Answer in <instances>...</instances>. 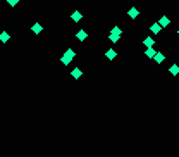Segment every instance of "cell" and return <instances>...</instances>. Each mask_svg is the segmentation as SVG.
Segmentation results:
<instances>
[{
  "label": "cell",
  "instance_id": "1",
  "mask_svg": "<svg viewBox=\"0 0 179 157\" xmlns=\"http://www.w3.org/2000/svg\"><path fill=\"white\" fill-rule=\"evenodd\" d=\"M74 57H76V52H74L72 48H67V50L64 52V55L60 57V60H62V64H64V66H69V64H71V60H74Z\"/></svg>",
  "mask_w": 179,
  "mask_h": 157
},
{
  "label": "cell",
  "instance_id": "18",
  "mask_svg": "<svg viewBox=\"0 0 179 157\" xmlns=\"http://www.w3.org/2000/svg\"><path fill=\"white\" fill-rule=\"evenodd\" d=\"M178 35H179V29H178Z\"/></svg>",
  "mask_w": 179,
  "mask_h": 157
},
{
  "label": "cell",
  "instance_id": "11",
  "mask_svg": "<svg viewBox=\"0 0 179 157\" xmlns=\"http://www.w3.org/2000/svg\"><path fill=\"white\" fill-rule=\"evenodd\" d=\"M153 60H155L157 64H162V62L165 60V55H164L162 52H157V54H155V57H153Z\"/></svg>",
  "mask_w": 179,
  "mask_h": 157
},
{
  "label": "cell",
  "instance_id": "3",
  "mask_svg": "<svg viewBox=\"0 0 179 157\" xmlns=\"http://www.w3.org/2000/svg\"><path fill=\"white\" fill-rule=\"evenodd\" d=\"M76 38L79 40V41H85V40L88 38V33H86L85 29H79V31L76 33Z\"/></svg>",
  "mask_w": 179,
  "mask_h": 157
},
{
  "label": "cell",
  "instance_id": "5",
  "mask_svg": "<svg viewBox=\"0 0 179 157\" xmlns=\"http://www.w3.org/2000/svg\"><path fill=\"white\" fill-rule=\"evenodd\" d=\"M31 31H33V33H35V35H40V33H41V31H43V26H41V24H40V22H35V24H33V26H31Z\"/></svg>",
  "mask_w": 179,
  "mask_h": 157
},
{
  "label": "cell",
  "instance_id": "2",
  "mask_svg": "<svg viewBox=\"0 0 179 157\" xmlns=\"http://www.w3.org/2000/svg\"><path fill=\"white\" fill-rule=\"evenodd\" d=\"M127 16H129V18H131V19H136V18H138V16H140V11H138V9H136V7H131V9H129V11H127Z\"/></svg>",
  "mask_w": 179,
  "mask_h": 157
},
{
  "label": "cell",
  "instance_id": "17",
  "mask_svg": "<svg viewBox=\"0 0 179 157\" xmlns=\"http://www.w3.org/2000/svg\"><path fill=\"white\" fill-rule=\"evenodd\" d=\"M7 4H9L10 7H16V5L19 4V0H7Z\"/></svg>",
  "mask_w": 179,
  "mask_h": 157
},
{
  "label": "cell",
  "instance_id": "7",
  "mask_svg": "<svg viewBox=\"0 0 179 157\" xmlns=\"http://www.w3.org/2000/svg\"><path fill=\"white\" fill-rule=\"evenodd\" d=\"M81 74H83V71H81L79 67H74V69L71 71V76L74 79H79V78H81Z\"/></svg>",
  "mask_w": 179,
  "mask_h": 157
},
{
  "label": "cell",
  "instance_id": "12",
  "mask_svg": "<svg viewBox=\"0 0 179 157\" xmlns=\"http://www.w3.org/2000/svg\"><path fill=\"white\" fill-rule=\"evenodd\" d=\"M143 45L146 48H148V47H153V45H155V40L152 38V36H146V38L143 40Z\"/></svg>",
  "mask_w": 179,
  "mask_h": 157
},
{
  "label": "cell",
  "instance_id": "16",
  "mask_svg": "<svg viewBox=\"0 0 179 157\" xmlns=\"http://www.w3.org/2000/svg\"><path fill=\"white\" fill-rule=\"evenodd\" d=\"M110 33H115V35H119V36H121V35H122V29H121V28H119V26H114V28H112V31H110Z\"/></svg>",
  "mask_w": 179,
  "mask_h": 157
},
{
  "label": "cell",
  "instance_id": "13",
  "mask_svg": "<svg viewBox=\"0 0 179 157\" xmlns=\"http://www.w3.org/2000/svg\"><path fill=\"white\" fill-rule=\"evenodd\" d=\"M169 73H171L172 76H178V74H179V66H178V64H172V66L169 67Z\"/></svg>",
  "mask_w": 179,
  "mask_h": 157
},
{
  "label": "cell",
  "instance_id": "10",
  "mask_svg": "<svg viewBox=\"0 0 179 157\" xmlns=\"http://www.w3.org/2000/svg\"><path fill=\"white\" fill-rule=\"evenodd\" d=\"M81 18H83V14H81L79 11H74V12L71 14V19L74 21V22H79V21H81Z\"/></svg>",
  "mask_w": 179,
  "mask_h": 157
},
{
  "label": "cell",
  "instance_id": "15",
  "mask_svg": "<svg viewBox=\"0 0 179 157\" xmlns=\"http://www.w3.org/2000/svg\"><path fill=\"white\" fill-rule=\"evenodd\" d=\"M108 40H110L112 43H117V41L121 40V36H119V35H115V33H110V35H108Z\"/></svg>",
  "mask_w": 179,
  "mask_h": 157
},
{
  "label": "cell",
  "instance_id": "14",
  "mask_svg": "<svg viewBox=\"0 0 179 157\" xmlns=\"http://www.w3.org/2000/svg\"><path fill=\"white\" fill-rule=\"evenodd\" d=\"M9 40H10V35H9V33H5V31L0 33V41H2V43H7Z\"/></svg>",
  "mask_w": 179,
  "mask_h": 157
},
{
  "label": "cell",
  "instance_id": "9",
  "mask_svg": "<svg viewBox=\"0 0 179 157\" xmlns=\"http://www.w3.org/2000/svg\"><path fill=\"white\" fill-rule=\"evenodd\" d=\"M160 29H162V26L159 24V22H153L152 26H150V31L153 33V35H157V33H160Z\"/></svg>",
  "mask_w": 179,
  "mask_h": 157
},
{
  "label": "cell",
  "instance_id": "4",
  "mask_svg": "<svg viewBox=\"0 0 179 157\" xmlns=\"http://www.w3.org/2000/svg\"><path fill=\"white\" fill-rule=\"evenodd\" d=\"M155 54H157V50H155L153 47H148V48L145 50V55H146L148 59H153V57H155Z\"/></svg>",
  "mask_w": 179,
  "mask_h": 157
},
{
  "label": "cell",
  "instance_id": "6",
  "mask_svg": "<svg viewBox=\"0 0 179 157\" xmlns=\"http://www.w3.org/2000/svg\"><path fill=\"white\" fill-rule=\"evenodd\" d=\"M159 24H160L162 28H167V26L171 24V19H169L167 16H162L160 19H159Z\"/></svg>",
  "mask_w": 179,
  "mask_h": 157
},
{
  "label": "cell",
  "instance_id": "8",
  "mask_svg": "<svg viewBox=\"0 0 179 157\" xmlns=\"http://www.w3.org/2000/svg\"><path fill=\"white\" fill-rule=\"evenodd\" d=\"M105 57H107V59H110V60H114L115 57H117V52H115L114 48H108L107 52H105Z\"/></svg>",
  "mask_w": 179,
  "mask_h": 157
}]
</instances>
